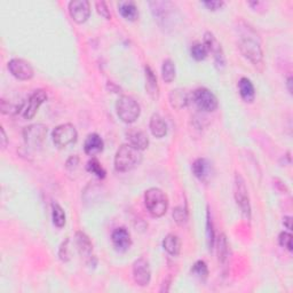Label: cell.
Returning a JSON list of instances; mask_svg holds the SVG:
<instances>
[{
    "instance_id": "17",
    "label": "cell",
    "mask_w": 293,
    "mask_h": 293,
    "mask_svg": "<svg viewBox=\"0 0 293 293\" xmlns=\"http://www.w3.org/2000/svg\"><path fill=\"white\" fill-rule=\"evenodd\" d=\"M104 148V142L101 136L97 133L89 134L85 140L84 143V151L86 155L95 156L100 154Z\"/></svg>"
},
{
    "instance_id": "14",
    "label": "cell",
    "mask_w": 293,
    "mask_h": 293,
    "mask_svg": "<svg viewBox=\"0 0 293 293\" xmlns=\"http://www.w3.org/2000/svg\"><path fill=\"white\" fill-rule=\"evenodd\" d=\"M193 173L202 182H208L212 175V164L206 158L196 159L191 166Z\"/></svg>"
},
{
    "instance_id": "39",
    "label": "cell",
    "mask_w": 293,
    "mask_h": 293,
    "mask_svg": "<svg viewBox=\"0 0 293 293\" xmlns=\"http://www.w3.org/2000/svg\"><path fill=\"white\" fill-rule=\"evenodd\" d=\"M283 225H284L287 229L291 230L292 229V218L291 216H285V218L283 219Z\"/></svg>"
},
{
    "instance_id": "1",
    "label": "cell",
    "mask_w": 293,
    "mask_h": 293,
    "mask_svg": "<svg viewBox=\"0 0 293 293\" xmlns=\"http://www.w3.org/2000/svg\"><path fill=\"white\" fill-rule=\"evenodd\" d=\"M142 153L131 144H123L119 146L115 156V169L118 172H130L141 164Z\"/></svg>"
},
{
    "instance_id": "3",
    "label": "cell",
    "mask_w": 293,
    "mask_h": 293,
    "mask_svg": "<svg viewBox=\"0 0 293 293\" xmlns=\"http://www.w3.org/2000/svg\"><path fill=\"white\" fill-rule=\"evenodd\" d=\"M116 111L119 119L126 124H133L141 113L139 103L129 95H123L118 99L116 103Z\"/></svg>"
},
{
    "instance_id": "37",
    "label": "cell",
    "mask_w": 293,
    "mask_h": 293,
    "mask_svg": "<svg viewBox=\"0 0 293 293\" xmlns=\"http://www.w3.org/2000/svg\"><path fill=\"white\" fill-rule=\"evenodd\" d=\"M78 163H79V158L77 157V156H71V157L67 160V164H65V166H67L68 170H74L77 168Z\"/></svg>"
},
{
    "instance_id": "27",
    "label": "cell",
    "mask_w": 293,
    "mask_h": 293,
    "mask_svg": "<svg viewBox=\"0 0 293 293\" xmlns=\"http://www.w3.org/2000/svg\"><path fill=\"white\" fill-rule=\"evenodd\" d=\"M86 170H87L89 173L98 176L99 179H104L105 175H107V172H105L103 166L101 165V163L97 158H92L88 160L87 165H86Z\"/></svg>"
},
{
    "instance_id": "2",
    "label": "cell",
    "mask_w": 293,
    "mask_h": 293,
    "mask_svg": "<svg viewBox=\"0 0 293 293\" xmlns=\"http://www.w3.org/2000/svg\"><path fill=\"white\" fill-rule=\"evenodd\" d=\"M144 204L151 215L160 218L169 209V198L161 189L150 188L144 194Z\"/></svg>"
},
{
    "instance_id": "15",
    "label": "cell",
    "mask_w": 293,
    "mask_h": 293,
    "mask_svg": "<svg viewBox=\"0 0 293 293\" xmlns=\"http://www.w3.org/2000/svg\"><path fill=\"white\" fill-rule=\"evenodd\" d=\"M76 246H77L79 254L82 255L84 259H86L87 261L92 260L93 245L92 242L89 240V237L86 235L85 232L83 231L76 232Z\"/></svg>"
},
{
    "instance_id": "25",
    "label": "cell",
    "mask_w": 293,
    "mask_h": 293,
    "mask_svg": "<svg viewBox=\"0 0 293 293\" xmlns=\"http://www.w3.org/2000/svg\"><path fill=\"white\" fill-rule=\"evenodd\" d=\"M52 220L54 226H57L58 228H63L65 226V221H67L65 212L58 203L52 204Z\"/></svg>"
},
{
    "instance_id": "11",
    "label": "cell",
    "mask_w": 293,
    "mask_h": 293,
    "mask_svg": "<svg viewBox=\"0 0 293 293\" xmlns=\"http://www.w3.org/2000/svg\"><path fill=\"white\" fill-rule=\"evenodd\" d=\"M133 279L136 284L140 286L149 285L151 280V269L149 262L144 258L135 260L133 264Z\"/></svg>"
},
{
    "instance_id": "6",
    "label": "cell",
    "mask_w": 293,
    "mask_h": 293,
    "mask_svg": "<svg viewBox=\"0 0 293 293\" xmlns=\"http://www.w3.org/2000/svg\"><path fill=\"white\" fill-rule=\"evenodd\" d=\"M78 133L72 124H62L53 131L52 139L54 144L60 149L75 143L77 141Z\"/></svg>"
},
{
    "instance_id": "24",
    "label": "cell",
    "mask_w": 293,
    "mask_h": 293,
    "mask_svg": "<svg viewBox=\"0 0 293 293\" xmlns=\"http://www.w3.org/2000/svg\"><path fill=\"white\" fill-rule=\"evenodd\" d=\"M216 250H218L219 262L225 264L227 259H228V254H229L228 241H227L225 234H221L218 237V241H216Z\"/></svg>"
},
{
    "instance_id": "7",
    "label": "cell",
    "mask_w": 293,
    "mask_h": 293,
    "mask_svg": "<svg viewBox=\"0 0 293 293\" xmlns=\"http://www.w3.org/2000/svg\"><path fill=\"white\" fill-rule=\"evenodd\" d=\"M239 47L241 49L242 54H243L244 57L254 65L262 63L264 54H262L260 44L258 43L255 39L250 37H243L240 40Z\"/></svg>"
},
{
    "instance_id": "40",
    "label": "cell",
    "mask_w": 293,
    "mask_h": 293,
    "mask_svg": "<svg viewBox=\"0 0 293 293\" xmlns=\"http://www.w3.org/2000/svg\"><path fill=\"white\" fill-rule=\"evenodd\" d=\"M292 85H293V78H292V76H289V77H287V79H286V86H287V90H289L290 94H292V92H293Z\"/></svg>"
},
{
    "instance_id": "22",
    "label": "cell",
    "mask_w": 293,
    "mask_h": 293,
    "mask_svg": "<svg viewBox=\"0 0 293 293\" xmlns=\"http://www.w3.org/2000/svg\"><path fill=\"white\" fill-rule=\"evenodd\" d=\"M120 15L127 21H135L139 17V11L133 2H122L118 5Z\"/></svg>"
},
{
    "instance_id": "36",
    "label": "cell",
    "mask_w": 293,
    "mask_h": 293,
    "mask_svg": "<svg viewBox=\"0 0 293 293\" xmlns=\"http://www.w3.org/2000/svg\"><path fill=\"white\" fill-rule=\"evenodd\" d=\"M14 111H16V108H15L13 104L7 102V101L2 100V113L3 114H11V113H14Z\"/></svg>"
},
{
    "instance_id": "26",
    "label": "cell",
    "mask_w": 293,
    "mask_h": 293,
    "mask_svg": "<svg viewBox=\"0 0 293 293\" xmlns=\"http://www.w3.org/2000/svg\"><path fill=\"white\" fill-rule=\"evenodd\" d=\"M161 77H163L165 83H172L175 78V64L172 60L168 59L163 62L161 65Z\"/></svg>"
},
{
    "instance_id": "12",
    "label": "cell",
    "mask_w": 293,
    "mask_h": 293,
    "mask_svg": "<svg viewBox=\"0 0 293 293\" xmlns=\"http://www.w3.org/2000/svg\"><path fill=\"white\" fill-rule=\"evenodd\" d=\"M69 13L76 23H85L90 15L89 3L87 0H74V2H70Z\"/></svg>"
},
{
    "instance_id": "28",
    "label": "cell",
    "mask_w": 293,
    "mask_h": 293,
    "mask_svg": "<svg viewBox=\"0 0 293 293\" xmlns=\"http://www.w3.org/2000/svg\"><path fill=\"white\" fill-rule=\"evenodd\" d=\"M191 274L197 277V279L205 281L209 276L208 265H206L203 260L196 261L193 266V268H191Z\"/></svg>"
},
{
    "instance_id": "18",
    "label": "cell",
    "mask_w": 293,
    "mask_h": 293,
    "mask_svg": "<svg viewBox=\"0 0 293 293\" xmlns=\"http://www.w3.org/2000/svg\"><path fill=\"white\" fill-rule=\"evenodd\" d=\"M145 90L149 94V97L153 100H158L159 98V87L157 83V77L149 65H145Z\"/></svg>"
},
{
    "instance_id": "19",
    "label": "cell",
    "mask_w": 293,
    "mask_h": 293,
    "mask_svg": "<svg viewBox=\"0 0 293 293\" xmlns=\"http://www.w3.org/2000/svg\"><path fill=\"white\" fill-rule=\"evenodd\" d=\"M169 100H170L171 107L174 108V109H178V110L186 108L187 105H188V102H189L188 94L186 93V90L181 89V88H176V89L171 90Z\"/></svg>"
},
{
    "instance_id": "16",
    "label": "cell",
    "mask_w": 293,
    "mask_h": 293,
    "mask_svg": "<svg viewBox=\"0 0 293 293\" xmlns=\"http://www.w3.org/2000/svg\"><path fill=\"white\" fill-rule=\"evenodd\" d=\"M126 139L129 141V144L133 145L134 148L139 149L141 151L148 148L149 145V138L143 131L131 129L126 132Z\"/></svg>"
},
{
    "instance_id": "34",
    "label": "cell",
    "mask_w": 293,
    "mask_h": 293,
    "mask_svg": "<svg viewBox=\"0 0 293 293\" xmlns=\"http://www.w3.org/2000/svg\"><path fill=\"white\" fill-rule=\"evenodd\" d=\"M69 240H65V242H63L61 247H60V251H59V257L60 259L62 261L67 262L70 259V253H69Z\"/></svg>"
},
{
    "instance_id": "21",
    "label": "cell",
    "mask_w": 293,
    "mask_h": 293,
    "mask_svg": "<svg viewBox=\"0 0 293 293\" xmlns=\"http://www.w3.org/2000/svg\"><path fill=\"white\" fill-rule=\"evenodd\" d=\"M150 131L156 138H164L168 133V125H166L165 120L160 117L158 114H154L150 118Z\"/></svg>"
},
{
    "instance_id": "10",
    "label": "cell",
    "mask_w": 293,
    "mask_h": 293,
    "mask_svg": "<svg viewBox=\"0 0 293 293\" xmlns=\"http://www.w3.org/2000/svg\"><path fill=\"white\" fill-rule=\"evenodd\" d=\"M8 70L19 80H29L33 77V69L23 59H13L8 62Z\"/></svg>"
},
{
    "instance_id": "31",
    "label": "cell",
    "mask_w": 293,
    "mask_h": 293,
    "mask_svg": "<svg viewBox=\"0 0 293 293\" xmlns=\"http://www.w3.org/2000/svg\"><path fill=\"white\" fill-rule=\"evenodd\" d=\"M173 219L179 226H185L187 224V221H188V214H187V211L184 208H181V206L175 208L173 210Z\"/></svg>"
},
{
    "instance_id": "35",
    "label": "cell",
    "mask_w": 293,
    "mask_h": 293,
    "mask_svg": "<svg viewBox=\"0 0 293 293\" xmlns=\"http://www.w3.org/2000/svg\"><path fill=\"white\" fill-rule=\"evenodd\" d=\"M203 5L205 7H208L210 11H218L222 6H224V2H219V0H209V2H203Z\"/></svg>"
},
{
    "instance_id": "5",
    "label": "cell",
    "mask_w": 293,
    "mask_h": 293,
    "mask_svg": "<svg viewBox=\"0 0 293 293\" xmlns=\"http://www.w3.org/2000/svg\"><path fill=\"white\" fill-rule=\"evenodd\" d=\"M47 126L44 124H32L23 130L25 145L30 149H37L42 146L47 136Z\"/></svg>"
},
{
    "instance_id": "32",
    "label": "cell",
    "mask_w": 293,
    "mask_h": 293,
    "mask_svg": "<svg viewBox=\"0 0 293 293\" xmlns=\"http://www.w3.org/2000/svg\"><path fill=\"white\" fill-rule=\"evenodd\" d=\"M279 243L287 251H292V235L287 231H282L279 236Z\"/></svg>"
},
{
    "instance_id": "20",
    "label": "cell",
    "mask_w": 293,
    "mask_h": 293,
    "mask_svg": "<svg viewBox=\"0 0 293 293\" xmlns=\"http://www.w3.org/2000/svg\"><path fill=\"white\" fill-rule=\"evenodd\" d=\"M239 90L241 94V98L243 99L245 102L252 103L255 98V89L254 86L252 84L251 80L246 77L241 78L239 82Z\"/></svg>"
},
{
    "instance_id": "4",
    "label": "cell",
    "mask_w": 293,
    "mask_h": 293,
    "mask_svg": "<svg viewBox=\"0 0 293 293\" xmlns=\"http://www.w3.org/2000/svg\"><path fill=\"white\" fill-rule=\"evenodd\" d=\"M234 196L235 200L239 208L242 211L247 220L251 219V204H250V197L249 191H247L246 185L244 179L242 178L240 173H236L235 175V184H234Z\"/></svg>"
},
{
    "instance_id": "30",
    "label": "cell",
    "mask_w": 293,
    "mask_h": 293,
    "mask_svg": "<svg viewBox=\"0 0 293 293\" xmlns=\"http://www.w3.org/2000/svg\"><path fill=\"white\" fill-rule=\"evenodd\" d=\"M190 54L196 61H203L209 55V50L206 49V47L204 46L203 43H197L195 44L193 47L190 49Z\"/></svg>"
},
{
    "instance_id": "8",
    "label": "cell",
    "mask_w": 293,
    "mask_h": 293,
    "mask_svg": "<svg viewBox=\"0 0 293 293\" xmlns=\"http://www.w3.org/2000/svg\"><path fill=\"white\" fill-rule=\"evenodd\" d=\"M193 101L200 111L212 113L218 108V99L208 88H197L193 93Z\"/></svg>"
},
{
    "instance_id": "23",
    "label": "cell",
    "mask_w": 293,
    "mask_h": 293,
    "mask_svg": "<svg viewBox=\"0 0 293 293\" xmlns=\"http://www.w3.org/2000/svg\"><path fill=\"white\" fill-rule=\"evenodd\" d=\"M163 247L169 254L173 257L179 255L181 251V242L179 237L173 234H169L163 241Z\"/></svg>"
},
{
    "instance_id": "9",
    "label": "cell",
    "mask_w": 293,
    "mask_h": 293,
    "mask_svg": "<svg viewBox=\"0 0 293 293\" xmlns=\"http://www.w3.org/2000/svg\"><path fill=\"white\" fill-rule=\"evenodd\" d=\"M47 100V93L44 89H37L32 93L31 97L29 98L27 104L22 109V115L25 119H32L36 116L37 111L39 110L45 101Z\"/></svg>"
},
{
    "instance_id": "38",
    "label": "cell",
    "mask_w": 293,
    "mask_h": 293,
    "mask_svg": "<svg viewBox=\"0 0 293 293\" xmlns=\"http://www.w3.org/2000/svg\"><path fill=\"white\" fill-rule=\"evenodd\" d=\"M0 134H2V146H3V149H5L7 146L8 139H7V135H6V132H5L4 127H0Z\"/></svg>"
},
{
    "instance_id": "13",
    "label": "cell",
    "mask_w": 293,
    "mask_h": 293,
    "mask_svg": "<svg viewBox=\"0 0 293 293\" xmlns=\"http://www.w3.org/2000/svg\"><path fill=\"white\" fill-rule=\"evenodd\" d=\"M111 241H113L115 249L119 252L127 251L131 247V245H132L131 234L126 228L115 229L113 235H111Z\"/></svg>"
},
{
    "instance_id": "29",
    "label": "cell",
    "mask_w": 293,
    "mask_h": 293,
    "mask_svg": "<svg viewBox=\"0 0 293 293\" xmlns=\"http://www.w3.org/2000/svg\"><path fill=\"white\" fill-rule=\"evenodd\" d=\"M214 241H215V235H214L213 224H212L210 211L208 210V219H206V244H208L209 251H212V249H213Z\"/></svg>"
},
{
    "instance_id": "33",
    "label": "cell",
    "mask_w": 293,
    "mask_h": 293,
    "mask_svg": "<svg viewBox=\"0 0 293 293\" xmlns=\"http://www.w3.org/2000/svg\"><path fill=\"white\" fill-rule=\"evenodd\" d=\"M95 6H97V11L101 15V16H103L104 19H107V20L111 19V13L109 11V7L107 6V4H105L104 2L95 3Z\"/></svg>"
}]
</instances>
